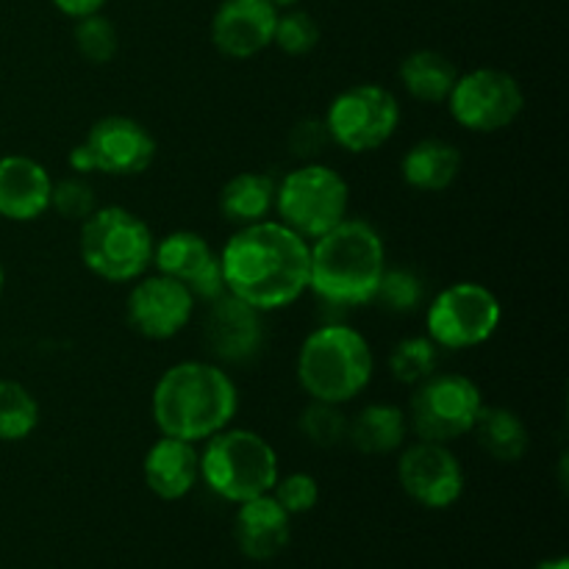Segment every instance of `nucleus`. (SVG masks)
<instances>
[{
	"instance_id": "obj_1",
	"label": "nucleus",
	"mask_w": 569,
	"mask_h": 569,
	"mask_svg": "<svg viewBox=\"0 0 569 569\" xmlns=\"http://www.w3.org/2000/svg\"><path fill=\"white\" fill-rule=\"evenodd\" d=\"M309 242L272 220L237 228L220 250L226 292L259 311L292 306L309 289Z\"/></svg>"
},
{
	"instance_id": "obj_2",
	"label": "nucleus",
	"mask_w": 569,
	"mask_h": 569,
	"mask_svg": "<svg viewBox=\"0 0 569 569\" xmlns=\"http://www.w3.org/2000/svg\"><path fill=\"white\" fill-rule=\"evenodd\" d=\"M239 409L233 378L211 361H178L153 387L150 411L161 437L206 442L231 426Z\"/></svg>"
},
{
	"instance_id": "obj_3",
	"label": "nucleus",
	"mask_w": 569,
	"mask_h": 569,
	"mask_svg": "<svg viewBox=\"0 0 569 569\" xmlns=\"http://www.w3.org/2000/svg\"><path fill=\"white\" fill-rule=\"evenodd\" d=\"M309 289L331 306H365L387 270V248L370 222L345 217L309 242Z\"/></svg>"
},
{
	"instance_id": "obj_4",
	"label": "nucleus",
	"mask_w": 569,
	"mask_h": 569,
	"mask_svg": "<svg viewBox=\"0 0 569 569\" xmlns=\"http://www.w3.org/2000/svg\"><path fill=\"white\" fill-rule=\"evenodd\" d=\"M376 359L367 337L345 322L320 326L303 339L298 353V381L311 400L345 406L372 381Z\"/></svg>"
},
{
	"instance_id": "obj_5",
	"label": "nucleus",
	"mask_w": 569,
	"mask_h": 569,
	"mask_svg": "<svg viewBox=\"0 0 569 569\" xmlns=\"http://www.w3.org/2000/svg\"><path fill=\"white\" fill-rule=\"evenodd\" d=\"M156 239L148 222L122 206H98L81 222V261L109 283H131L153 264Z\"/></svg>"
},
{
	"instance_id": "obj_6",
	"label": "nucleus",
	"mask_w": 569,
	"mask_h": 569,
	"mask_svg": "<svg viewBox=\"0 0 569 569\" xmlns=\"http://www.w3.org/2000/svg\"><path fill=\"white\" fill-rule=\"evenodd\" d=\"M200 478L222 500L244 503L272 492L278 481V453L250 428H222L206 439Z\"/></svg>"
},
{
	"instance_id": "obj_7",
	"label": "nucleus",
	"mask_w": 569,
	"mask_h": 569,
	"mask_svg": "<svg viewBox=\"0 0 569 569\" xmlns=\"http://www.w3.org/2000/svg\"><path fill=\"white\" fill-rule=\"evenodd\" d=\"M350 187L333 167L306 161L276 187V211L287 228L315 242L348 217Z\"/></svg>"
},
{
	"instance_id": "obj_8",
	"label": "nucleus",
	"mask_w": 569,
	"mask_h": 569,
	"mask_svg": "<svg viewBox=\"0 0 569 569\" xmlns=\"http://www.w3.org/2000/svg\"><path fill=\"white\" fill-rule=\"evenodd\" d=\"M481 406L483 395L472 378L459 372H433L415 387L406 420L417 439L450 445L472 433Z\"/></svg>"
},
{
	"instance_id": "obj_9",
	"label": "nucleus",
	"mask_w": 569,
	"mask_h": 569,
	"mask_svg": "<svg viewBox=\"0 0 569 569\" xmlns=\"http://www.w3.org/2000/svg\"><path fill=\"white\" fill-rule=\"evenodd\" d=\"M503 320L498 295L476 281H459L445 287L428 303V339L445 350H470L489 342Z\"/></svg>"
},
{
	"instance_id": "obj_10",
	"label": "nucleus",
	"mask_w": 569,
	"mask_h": 569,
	"mask_svg": "<svg viewBox=\"0 0 569 569\" xmlns=\"http://www.w3.org/2000/svg\"><path fill=\"white\" fill-rule=\"evenodd\" d=\"M331 142L348 153H370L387 144L400 126V103L381 83L342 89L326 111Z\"/></svg>"
},
{
	"instance_id": "obj_11",
	"label": "nucleus",
	"mask_w": 569,
	"mask_h": 569,
	"mask_svg": "<svg viewBox=\"0 0 569 569\" xmlns=\"http://www.w3.org/2000/svg\"><path fill=\"white\" fill-rule=\"evenodd\" d=\"M156 159V139L139 120L126 114H109L94 122L83 142L70 150V167L78 176H139Z\"/></svg>"
},
{
	"instance_id": "obj_12",
	"label": "nucleus",
	"mask_w": 569,
	"mask_h": 569,
	"mask_svg": "<svg viewBox=\"0 0 569 569\" xmlns=\"http://www.w3.org/2000/svg\"><path fill=\"white\" fill-rule=\"evenodd\" d=\"M450 117L472 133H495L517 122L526 109V92L511 72L478 67L456 78L448 94Z\"/></svg>"
},
{
	"instance_id": "obj_13",
	"label": "nucleus",
	"mask_w": 569,
	"mask_h": 569,
	"mask_svg": "<svg viewBox=\"0 0 569 569\" xmlns=\"http://www.w3.org/2000/svg\"><path fill=\"white\" fill-rule=\"evenodd\" d=\"M194 311V295L176 278H167L161 272L137 278L128 292L126 317L128 326L139 337L150 342H164V339L178 337L189 326Z\"/></svg>"
},
{
	"instance_id": "obj_14",
	"label": "nucleus",
	"mask_w": 569,
	"mask_h": 569,
	"mask_svg": "<svg viewBox=\"0 0 569 569\" xmlns=\"http://www.w3.org/2000/svg\"><path fill=\"white\" fill-rule=\"evenodd\" d=\"M398 478L403 492L426 509H450L465 492V467L448 445H409L398 461Z\"/></svg>"
},
{
	"instance_id": "obj_15",
	"label": "nucleus",
	"mask_w": 569,
	"mask_h": 569,
	"mask_svg": "<svg viewBox=\"0 0 569 569\" xmlns=\"http://www.w3.org/2000/svg\"><path fill=\"white\" fill-rule=\"evenodd\" d=\"M264 311L222 292L209 300L203 320L206 350L226 365H248L264 350Z\"/></svg>"
},
{
	"instance_id": "obj_16",
	"label": "nucleus",
	"mask_w": 569,
	"mask_h": 569,
	"mask_svg": "<svg viewBox=\"0 0 569 569\" xmlns=\"http://www.w3.org/2000/svg\"><path fill=\"white\" fill-rule=\"evenodd\" d=\"M156 272L176 278L194 295V300H214L226 292L220 253L206 237L194 231H172L153 248Z\"/></svg>"
},
{
	"instance_id": "obj_17",
	"label": "nucleus",
	"mask_w": 569,
	"mask_h": 569,
	"mask_svg": "<svg viewBox=\"0 0 569 569\" xmlns=\"http://www.w3.org/2000/svg\"><path fill=\"white\" fill-rule=\"evenodd\" d=\"M276 20L270 0H222L211 17V42L228 59H253L272 44Z\"/></svg>"
},
{
	"instance_id": "obj_18",
	"label": "nucleus",
	"mask_w": 569,
	"mask_h": 569,
	"mask_svg": "<svg viewBox=\"0 0 569 569\" xmlns=\"http://www.w3.org/2000/svg\"><path fill=\"white\" fill-rule=\"evenodd\" d=\"M53 178L48 167L31 156H3L0 159V217L11 222L39 220L50 211Z\"/></svg>"
},
{
	"instance_id": "obj_19",
	"label": "nucleus",
	"mask_w": 569,
	"mask_h": 569,
	"mask_svg": "<svg viewBox=\"0 0 569 569\" xmlns=\"http://www.w3.org/2000/svg\"><path fill=\"white\" fill-rule=\"evenodd\" d=\"M233 537L239 550L253 561H270L289 545L292 537V522L283 506L272 495L244 500L239 503L237 522H233Z\"/></svg>"
},
{
	"instance_id": "obj_20",
	"label": "nucleus",
	"mask_w": 569,
	"mask_h": 569,
	"mask_svg": "<svg viewBox=\"0 0 569 569\" xmlns=\"http://www.w3.org/2000/svg\"><path fill=\"white\" fill-rule=\"evenodd\" d=\"M144 483L161 500H181L200 478V453L192 442L161 437L144 453Z\"/></svg>"
},
{
	"instance_id": "obj_21",
	"label": "nucleus",
	"mask_w": 569,
	"mask_h": 569,
	"mask_svg": "<svg viewBox=\"0 0 569 569\" xmlns=\"http://www.w3.org/2000/svg\"><path fill=\"white\" fill-rule=\"evenodd\" d=\"M461 172V153L448 139H420L406 150L400 176L417 192H445Z\"/></svg>"
},
{
	"instance_id": "obj_22",
	"label": "nucleus",
	"mask_w": 569,
	"mask_h": 569,
	"mask_svg": "<svg viewBox=\"0 0 569 569\" xmlns=\"http://www.w3.org/2000/svg\"><path fill=\"white\" fill-rule=\"evenodd\" d=\"M409 437L406 411L389 403H370L348 420V442L365 456H387L400 450Z\"/></svg>"
},
{
	"instance_id": "obj_23",
	"label": "nucleus",
	"mask_w": 569,
	"mask_h": 569,
	"mask_svg": "<svg viewBox=\"0 0 569 569\" xmlns=\"http://www.w3.org/2000/svg\"><path fill=\"white\" fill-rule=\"evenodd\" d=\"M276 178L267 172H239L220 189V211L237 228L253 226L276 209Z\"/></svg>"
},
{
	"instance_id": "obj_24",
	"label": "nucleus",
	"mask_w": 569,
	"mask_h": 569,
	"mask_svg": "<svg viewBox=\"0 0 569 569\" xmlns=\"http://www.w3.org/2000/svg\"><path fill=\"white\" fill-rule=\"evenodd\" d=\"M472 437L476 442L492 456L495 461H520L528 453V442H531V433L528 426L522 422V417L517 411L506 409V406H481L478 411V420L472 426Z\"/></svg>"
},
{
	"instance_id": "obj_25",
	"label": "nucleus",
	"mask_w": 569,
	"mask_h": 569,
	"mask_svg": "<svg viewBox=\"0 0 569 569\" xmlns=\"http://www.w3.org/2000/svg\"><path fill=\"white\" fill-rule=\"evenodd\" d=\"M400 83L422 103H445L459 78V67L439 50H415L400 61Z\"/></svg>"
},
{
	"instance_id": "obj_26",
	"label": "nucleus",
	"mask_w": 569,
	"mask_h": 569,
	"mask_svg": "<svg viewBox=\"0 0 569 569\" xmlns=\"http://www.w3.org/2000/svg\"><path fill=\"white\" fill-rule=\"evenodd\" d=\"M39 426V403L20 381L0 378V442H22Z\"/></svg>"
},
{
	"instance_id": "obj_27",
	"label": "nucleus",
	"mask_w": 569,
	"mask_h": 569,
	"mask_svg": "<svg viewBox=\"0 0 569 569\" xmlns=\"http://www.w3.org/2000/svg\"><path fill=\"white\" fill-rule=\"evenodd\" d=\"M370 303H378L389 315H415L426 303V278L411 267L387 264Z\"/></svg>"
},
{
	"instance_id": "obj_28",
	"label": "nucleus",
	"mask_w": 569,
	"mask_h": 569,
	"mask_svg": "<svg viewBox=\"0 0 569 569\" xmlns=\"http://www.w3.org/2000/svg\"><path fill=\"white\" fill-rule=\"evenodd\" d=\"M439 367V348L428 337H406L389 356V370L406 387H417Z\"/></svg>"
},
{
	"instance_id": "obj_29",
	"label": "nucleus",
	"mask_w": 569,
	"mask_h": 569,
	"mask_svg": "<svg viewBox=\"0 0 569 569\" xmlns=\"http://www.w3.org/2000/svg\"><path fill=\"white\" fill-rule=\"evenodd\" d=\"M72 42L89 64H109L120 50V33L109 17L94 11V14L78 17L72 28Z\"/></svg>"
},
{
	"instance_id": "obj_30",
	"label": "nucleus",
	"mask_w": 569,
	"mask_h": 569,
	"mask_svg": "<svg viewBox=\"0 0 569 569\" xmlns=\"http://www.w3.org/2000/svg\"><path fill=\"white\" fill-rule=\"evenodd\" d=\"M300 433L309 439L315 448H337L348 439V415L342 406L322 403V400H311L300 415Z\"/></svg>"
},
{
	"instance_id": "obj_31",
	"label": "nucleus",
	"mask_w": 569,
	"mask_h": 569,
	"mask_svg": "<svg viewBox=\"0 0 569 569\" xmlns=\"http://www.w3.org/2000/svg\"><path fill=\"white\" fill-rule=\"evenodd\" d=\"M320 42V26L309 11H287L278 14L276 33H272V44L281 48L287 56H306L317 48Z\"/></svg>"
},
{
	"instance_id": "obj_32",
	"label": "nucleus",
	"mask_w": 569,
	"mask_h": 569,
	"mask_svg": "<svg viewBox=\"0 0 569 569\" xmlns=\"http://www.w3.org/2000/svg\"><path fill=\"white\" fill-rule=\"evenodd\" d=\"M50 209L59 211L64 220L83 222L94 209H98V194H94V187L87 181V176H78L76 172V176L53 181Z\"/></svg>"
},
{
	"instance_id": "obj_33",
	"label": "nucleus",
	"mask_w": 569,
	"mask_h": 569,
	"mask_svg": "<svg viewBox=\"0 0 569 569\" xmlns=\"http://www.w3.org/2000/svg\"><path fill=\"white\" fill-rule=\"evenodd\" d=\"M272 498L283 506L289 517L292 515H306L317 506L320 500V483L309 472H292V476H278L276 487H272Z\"/></svg>"
},
{
	"instance_id": "obj_34",
	"label": "nucleus",
	"mask_w": 569,
	"mask_h": 569,
	"mask_svg": "<svg viewBox=\"0 0 569 569\" xmlns=\"http://www.w3.org/2000/svg\"><path fill=\"white\" fill-rule=\"evenodd\" d=\"M328 144H333L331 133H328L326 120H320V117H306V120L295 122V128L289 131V150L303 161L317 159Z\"/></svg>"
},
{
	"instance_id": "obj_35",
	"label": "nucleus",
	"mask_w": 569,
	"mask_h": 569,
	"mask_svg": "<svg viewBox=\"0 0 569 569\" xmlns=\"http://www.w3.org/2000/svg\"><path fill=\"white\" fill-rule=\"evenodd\" d=\"M50 3H53L56 9L61 11V14H67V17H72V20H78V17L94 14V11L103 9L106 0H50Z\"/></svg>"
},
{
	"instance_id": "obj_36",
	"label": "nucleus",
	"mask_w": 569,
	"mask_h": 569,
	"mask_svg": "<svg viewBox=\"0 0 569 569\" xmlns=\"http://www.w3.org/2000/svg\"><path fill=\"white\" fill-rule=\"evenodd\" d=\"M537 569H569V559L565 556H559V559H550V561H542Z\"/></svg>"
},
{
	"instance_id": "obj_37",
	"label": "nucleus",
	"mask_w": 569,
	"mask_h": 569,
	"mask_svg": "<svg viewBox=\"0 0 569 569\" xmlns=\"http://www.w3.org/2000/svg\"><path fill=\"white\" fill-rule=\"evenodd\" d=\"M272 6H276V9H292L295 3H300V0H270Z\"/></svg>"
},
{
	"instance_id": "obj_38",
	"label": "nucleus",
	"mask_w": 569,
	"mask_h": 569,
	"mask_svg": "<svg viewBox=\"0 0 569 569\" xmlns=\"http://www.w3.org/2000/svg\"><path fill=\"white\" fill-rule=\"evenodd\" d=\"M3 283H6V272H3V264H0V295H3Z\"/></svg>"
}]
</instances>
